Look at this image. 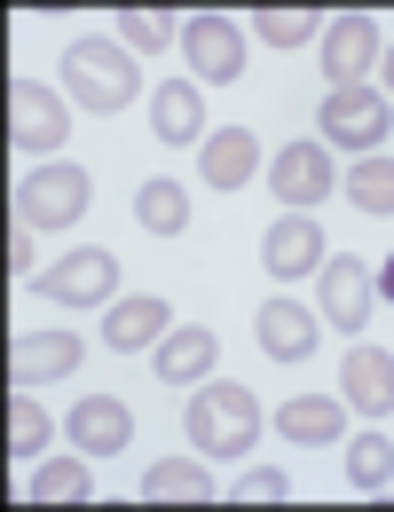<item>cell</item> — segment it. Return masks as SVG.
Returning a JSON list of instances; mask_svg holds the SVG:
<instances>
[{"instance_id":"6da1fadb","label":"cell","mask_w":394,"mask_h":512,"mask_svg":"<svg viewBox=\"0 0 394 512\" xmlns=\"http://www.w3.org/2000/svg\"><path fill=\"white\" fill-rule=\"evenodd\" d=\"M182 434H190V449H205V457H245V449L261 442V394L237 379H213L190 394V410H182Z\"/></svg>"},{"instance_id":"7a4b0ae2","label":"cell","mask_w":394,"mask_h":512,"mask_svg":"<svg viewBox=\"0 0 394 512\" xmlns=\"http://www.w3.org/2000/svg\"><path fill=\"white\" fill-rule=\"evenodd\" d=\"M64 87L79 111H127L134 95H142V71L119 40H71L64 48Z\"/></svg>"},{"instance_id":"3957f363","label":"cell","mask_w":394,"mask_h":512,"mask_svg":"<svg viewBox=\"0 0 394 512\" xmlns=\"http://www.w3.org/2000/svg\"><path fill=\"white\" fill-rule=\"evenodd\" d=\"M95 205V182H87V166H32L24 182H16V221L24 229H71L79 213Z\"/></svg>"},{"instance_id":"277c9868","label":"cell","mask_w":394,"mask_h":512,"mask_svg":"<svg viewBox=\"0 0 394 512\" xmlns=\"http://www.w3.org/2000/svg\"><path fill=\"white\" fill-rule=\"evenodd\" d=\"M316 127H324L339 150H363V158H371V150L387 142V127H394V103L371 87V79H363V87H331L324 103H316Z\"/></svg>"},{"instance_id":"5b68a950","label":"cell","mask_w":394,"mask_h":512,"mask_svg":"<svg viewBox=\"0 0 394 512\" xmlns=\"http://www.w3.org/2000/svg\"><path fill=\"white\" fill-rule=\"evenodd\" d=\"M32 284H40L48 300H64V308H95V300H111V292H119V260L103 253V245H79V253L48 260Z\"/></svg>"},{"instance_id":"8992f818","label":"cell","mask_w":394,"mask_h":512,"mask_svg":"<svg viewBox=\"0 0 394 512\" xmlns=\"http://www.w3.org/2000/svg\"><path fill=\"white\" fill-rule=\"evenodd\" d=\"M182 56H190V71H205V87H229V79H245V32L213 8H197L182 24Z\"/></svg>"},{"instance_id":"52a82bcc","label":"cell","mask_w":394,"mask_h":512,"mask_svg":"<svg viewBox=\"0 0 394 512\" xmlns=\"http://www.w3.org/2000/svg\"><path fill=\"white\" fill-rule=\"evenodd\" d=\"M64 434H71V449H87V457H119V449H134V410L119 394H79Z\"/></svg>"},{"instance_id":"ba28073f","label":"cell","mask_w":394,"mask_h":512,"mask_svg":"<svg viewBox=\"0 0 394 512\" xmlns=\"http://www.w3.org/2000/svg\"><path fill=\"white\" fill-rule=\"evenodd\" d=\"M8 134H16L24 150H56V142L71 134L64 95H56V87H40V79H16V87H8Z\"/></svg>"},{"instance_id":"9c48e42d","label":"cell","mask_w":394,"mask_h":512,"mask_svg":"<svg viewBox=\"0 0 394 512\" xmlns=\"http://www.w3.org/2000/svg\"><path fill=\"white\" fill-rule=\"evenodd\" d=\"M268 190L292 197V205L308 213L316 197H331V150L324 142H284V150L268 158Z\"/></svg>"},{"instance_id":"30bf717a","label":"cell","mask_w":394,"mask_h":512,"mask_svg":"<svg viewBox=\"0 0 394 512\" xmlns=\"http://www.w3.org/2000/svg\"><path fill=\"white\" fill-rule=\"evenodd\" d=\"M316 308L331 316V331H363V316H371V276H363V260L331 253L324 268H316Z\"/></svg>"},{"instance_id":"8fae6325","label":"cell","mask_w":394,"mask_h":512,"mask_svg":"<svg viewBox=\"0 0 394 512\" xmlns=\"http://www.w3.org/2000/svg\"><path fill=\"white\" fill-rule=\"evenodd\" d=\"M379 64V24L363 16V8H347L339 24L324 32V71H331V87H363V71Z\"/></svg>"},{"instance_id":"7c38bea8","label":"cell","mask_w":394,"mask_h":512,"mask_svg":"<svg viewBox=\"0 0 394 512\" xmlns=\"http://www.w3.org/2000/svg\"><path fill=\"white\" fill-rule=\"evenodd\" d=\"M79 371V339L71 331H24L8 347V379L16 386H48V379H71Z\"/></svg>"},{"instance_id":"4fadbf2b","label":"cell","mask_w":394,"mask_h":512,"mask_svg":"<svg viewBox=\"0 0 394 512\" xmlns=\"http://www.w3.org/2000/svg\"><path fill=\"white\" fill-rule=\"evenodd\" d=\"M197 166H205V190H245L261 174V134L253 127H213Z\"/></svg>"},{"instance_id":"5bb4252c","label":"cell","mask_w":394,"mask_h":512,"mask_svg":"<svg viewBox=\"0 0 394 512\" xmlns=\"http://www.w3.org/2000/svg\"><path fill=\"white\" fill-rule=\"evenodd\" d=\"M339 386H347V410L387 418V410H394V355H387V347H347Z\"/></svg>"},{"instance_id":"9a60e30c","label":"cell","mask_w":394,"mask_h":512,"mask_svg":"<svg viewBox=\"0 0 394 512\" xmlns=\"http://www.w3.org/2000/svg\"><path fill=\"white\" fill-rule=\"evenodd\" d=\"M276 434L331 449L347 434V394H284V402H276Z\"/></svg>"},{"instance_id":"2e32d148","label":"cell","mask_w":394,"mask_h":512,"mask_svg":"<svg viewBox=\"0 0 394 512\" xmlns=\"http://www.w3.org/2000/svg\"><path fill=\"white\" fill-rule=\"evenodd\" d=\"M261 260H268V276H308V268H324V229H316V213H284V221L261 237Z\"/></svg>"},{"instance_id":"e0dca14e","label":"cell","mask_w":394,"mask_h":512,"mask_svg":"<svg viewBox=\"0 0 394 512\" xmlns=\"http://www.w3.org/2000/svg\"><path fill=\"white\" fill-rule=\"evenodd\" d=\"M150 134L158 142H205V95H197V79H158L150 87Z\"/></svg>"},{"instance_id":"ac0fdd59","label":"cell","mask_w":394,"mask_h":512,"mask_svg":"<svg viewBox=\"0 0 394 512\" xmlns=\"http://www.w3.org/2000/svg\"><path fill=\"white\" fill-rule=\"evenodd\" d=\"M166 331H174V308H166L158 292H142V300H111L103 347H119V355H142V347H158Z\"/></svg>"},{"instance_id":"d6986e66","label":"cell","mask_w":394,"mask_h":512,"mask_svg":"<svg viewBox=\"0 0 394 512\" xmlns=\"http://www.w3.org/2000/svg\"><path fill=\"white\" fill-rule=\"evenodd\" d=\"M253 339H261L276 363H308L316 355V316L300 300H268L261 316H253Z\"/></svg>"},{"instance_id":"ffe728a7","label":"cell","mask_w":394,"mask_h":512,"mask_svg":"<svg viewBox=\"0 0 394 512\" xmlns=\"http://www.w3.org/2000/svg\"><path fill=\"white\" fill-rule=\"evenodd\" d=\"M213 363H221V339H213L205 323H174V331L158 339V379H174V386H182V379H205Z\"/></svg>"},{"instance_id":"44dd1931","label":"cell","mask_w":394,"mask_h":512,"mask_svg":"<svg viewBox=\"0 0 394 512\" xmlns=\"http://www.w3.org/2000/svg\"><path fill=\"white\" fill-rule=\"evenodd\" d=\"M134 221H142L150 237H182V229H190V190H182L174 174H150V182L134 190Z\"/></svg>"},{"instance_id":"7402d4cb","label":"cell","mask_w":394,"mask_h":512,"mask_svg":"<svg viewBox=\"0 0 394 512\" xmlns=\"http://www.w3.org/2000/svg\"><path fill=\"white\" fill-rule=\"evenodd\" d=\"M142 497H150V505H205L213 481H205L197 457H158V465L142 473Z\"/></svg>"},{"instance_id":"603a6c76","label":"cell","mask_w":394,"mask_h":512,"mask_svg":"<svg viewBox=\"0 0 394 512\" xmlns=\"http://www.w3.org/2000/svg\"><path fill=\"white\" fill-rule=\"evenodd\" d=\"M87 497H95L87 449H79V457H40V473H32V505H87Z\"/></svg>"},{"instance_id":"cb8c5ba5","label":"cell","mask_w":394,"mask_h":512,"mask_svg":"<svg viewBox=\"0 0 394 512\" xmlns=\"http://www.w3.org/2000/svg\"><path fill=\"white\" fill-rule=\"evenodd\" d=\"M339 190L355 197V213H371V221H387V213H394V158H379V150H371V158H355Z\"/></svg>"},{"instance_id":"d4e9b609","label":"cell","mask_w":394,"mask_h":512,"mask_svg":"<svg viewBox=\"0 0 394 512\" xmlns=\"http://www.w3.org/2000/svg\"><path fill=\"white\" fill-rule=\"evenodd\" d=\"M253 32H261L268 48H308V40L324 32V8H300V0H284V8H261V16H253Z\"/></svg>"},{"instance_id":"484cf974","label":"cell","mask_w":394,"mask_h":512,"mask_svg":"<svg viewBox=\"0 0 394 512\" xmlns=\"http://www.w3.org/2000/svg\"><path fill=\"white\" fill-rule=\"evenodd\" d=\"M347 481H355V489H387L394 481V442L387 434H355V442H347Z\"/></svg>"},{"instance_id":"4316f807","label":"cell","mask_w":394,"mask_h":512,"mask_svg":"<svg viewBox=\"0 0 394 512\" xmlns=\"http://www.w3.org/2000/svg\"><path fill=\"white\" fill-rule=\"evenodd\" d=\"M48 434H56V418H48L32 394H16V402H8V449H16V457H40Z\"/></svg>"},{"instance_id":"83f0119b","label":"cell","mask_w":394,"mask_h":512,"mask_svg":"<svg viewBox=\"0 0 394 512\" xmlns=\"http://www.w3.org/2000/svg\"><path fill=\"white\" fill-rule=\"evenodd\" d=\"M229 497H237V505H284V497H292V473H284V465H245V473L229 481Z\"/></svg>"},{"instance_id":"f1b7e54d","label":"cell","mask_w":394,"mask_h":512,"mask_svg":"<svg viewBox=\"0 0 394 512\" xmlns=\"http://www.w3.org/2000/svg\"><path fill=\"white\" fill-rule=\"evenodd\" d=\"M166 40H174V24H166L158 8H142V0L119 8V48H142V56H150V48H166Z\"/></svg>"},{"instance_id":"f546056e","label":"cell","mask_w":394,"mask_h":512,"mask_svg":"<svg viewBox=\"0 0 394 512\" xmlns=\"http://www.w3.org/2000/svg\"><path fill=\"white\" fill-rule=\"evenodd\" d=\"M8 268H16V276L32 268V229H24V221H8Z\"/></svg>"},{"instance_id":"4dcf8cb0","label":"cell","mask_w":394,"mask_h":512,"mask_svg":"<svg viewBox=\"0 0 394 512\" xmlns=\"http://www.w3.org/2000/svg\"><path fill=\"white\" fill-rule=\"evenodd\" d=\"M379 292H387V300H394V260H387V268H379Z\"/></svg>"},{"instance_id":"1f68e13d","label":"cell","mask_w":394,"mask_h":512,"mask_svg":"<svg viewBox=\"0 0 394 512\" xmlns=\"http://www.w3.org/2000/svg\"><path fill=\"white\" fill-rule=\"evenodd\" d=\"M387 71H394V48H387Z\"/></svg>"}]
</instances>
